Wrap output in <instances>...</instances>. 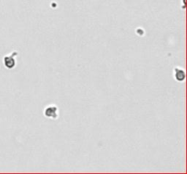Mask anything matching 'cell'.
<instances>
[{
    "label": "cell",
    "mask_w": 187,
    "mask_h": 174,
    "mask_svg": "<svg viewBox=\"0 0 187 174\" xmlns=\"http://www.w3.org/2000/svg\"><path fill=\"white\" fill-rule=\"evenodd\" d=\"M19 56V53L17 51H13L12 53H10L7 56H5L3 57V63L6 69H14L16 67L17 64V60H16V56Z\"/></svg>",
    "instance_id": "6da1fadb"
},
{
    "label": "cell",
    "mask_w": 187,
    "mask_h": 174,
    "mask_svg": "<svg viewBox=\"0 0 187 174\" xmlns=\"http://www.w3.org/2000/svg\"><path fill=\"white\" fill-rule=\"evenodd\" d=\"M44 115L46 118L57 120L59 118V108L57 105L50 104L44 109Z\"/></svg>",
    "instance_id": "7a4b0ae2"
},
{
    "label": "cell",
    "mask_w": 187,
    "mask_h": 174,
    "mask_svg": "<svg viewBox=\"0 0 187 174\" xmlns=\"http://www.w3.org/2000/svg\"><path fill=\"white\" fill-rule=\"evenodd\" d=\"M185 71L182 67H174L173 69V77L177 82H184L185 80Z\"/></svg>",
    "instance_id": "3957f363"
}]
</instances>
